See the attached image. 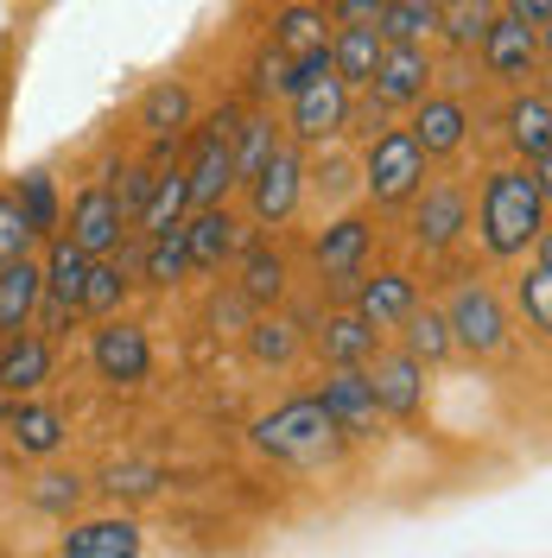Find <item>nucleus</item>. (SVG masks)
Returning a JSON list of instances; mask_svg holds the SVG:
<instances>
[{"label": "nucleus", "instance_id": "f8f14e48", "mask_svg": "<svg viewBox=\"0 0 552 558\" xmlns=\"http://www.w3.org/2000/svg\"><path fill=\"white\" fill-rule=\"evenodd\" d=\"M38 286H45V317L64 324V317L83 312V286H89V254L64 235H51V260L38 267Z\"/></svg>", "mask_w": 552, "mask_h": 558}, {"label": "nucleus", "instance_id": "9d476101", "mask_svg": "<svg viewBox=\"0 0 552 558\" xmlns=\"http://www.w3.org/2000/svg\"><path fill=\"white\" fill-rule=\"evenodd\" d=\"M349 96L337 76H317L305 83L299 96H292V140H305V146H324V140H337L349 128Z\"/></svg>", "mask_w": 552, "mask_h": 558}, {"label": "nucleus", "instance_id": "473e14b6", "mask_svg": "<svg viewBox=\"0 0 552 558\" xmlns=\"http://www.w3.org/2000/svg\"><path fill=\"white\" fill-rule=\"evenodd\" d=\"M489 20H495V0H439V33L451 38V45H483Z\"/></svg>", "mask_w": 552, "mask_h": 558}, {"label": "nucleus", "instance_id": "a211bd4d", "mask_svg": "<svg viewBox=\"0 0 552 558\" xmlns=\"http://www.w3.org/2000/svg\"><path fill=\"white\" fill-rule=\"evenodd\" d=\"M184 247H191V267L216 274V267L242 247V222H236L223 204H209V209H197V216L184 222Z\"/></svg>", "mask_w": 552, "mask_h": 558}, {"label": "nucleus", "instance_id": "c03bdc74", "mask_svg": "<svg viewBox=\"0 0 552 558\" xmlns=\"http://www.w3.org/2000/svg\"><path fill=\"white\" fill-rule=\"evenodd\" d=\"M381 7L387 0H331V13H337V26H375Z\"/></svg>", "mask_w": 552, "mask_h": 558}, {"label": "nucleus", "instance_id": "a878e982", "mask_svg": "<svg viewBox=\"0 0 552 558\" xmlns=\"http://www.w3.org/2000/svg\"><path fill=\"white\" fill-rule=\"evenodd\" d=\"M375 64H381V33L375 26H344V33L331 38V76H337L344 89H369Z\"/></svg>", "mask_w": 552, "mask_h": 558}, {"label": "nucleus", "instance_id": "a19ab883", "mask_svg": "<svg viewBox=\"0 0 552 558\" xmlns=\"http://www.w3.org/2000/svg\"><path fill=\"white\" fill-rule=\"evenodd\" d=\"M153 178H159V166H128V172L108 184V197L121 204V216H140V209H146V197H153Z\"/></svg>", "mask_w": 552, "mask_h": 558}, {"label": "nucleus", "instance_id": "5701e85b", "mask_svg": "<svg viewBox=\"0 0 552 558\" xmlns=\"http://www.w3.org/2000/svg\"><path fill=\"white\" fill-rule=\"evenodd\" d=\"M191 114H197V102H191V83H178V76L153 83V89L140 96V128H146L153 140H184Z\"/></svg>", "mask_w": 552, "mask_h": 558}, {"label": "nucleus", "instance_id": "7c9ffc66", "mask_svg": "<svg viewBox=\"0 0 552 558\" xmlns=\"http://www.w3.org/2000/svg\"><path fill=\"white\" fill-rule=\"evenodd\" d=\"M520 312H527L533 337L552 330V247L547 242H533V267L520 274Z\"/></svg>", "mask_w": 552, "mask_h": 558}, {"label": "nucleus", "instance_id": "f03ea898", "mask_svg": "<svg viewBox=\"0 0 552 558\" xmlns=\"http://www.w3.org/2000/svg\"><path fill=\"white\" fill-rule=\"evenodd\" d=\"M254 445L267 457H286V463H317L337 445V425H331V413L317 400H286L279 413L254 418Z\"/></svg>", "mask_w": 552, "mask_h": 558}, {"label": "nucleus", "instance_id": "4c0bfd02", "mask_svg": "<svg viewBox=\"0 0 552 558\" xmlns=\"http://www.w3.org/2000/svg\"><path fill=\"white\" fill-rule=\"evenodd\" d=\"M242 292L254 299V305H274L279 292H286V260H279L274 247H254L242 267Z\"/></svg>", "mask_w": 552, "mask_h": 558}, {"label": "nucleus", "instance_id": "bb28decb", "mask_svg": "<svg viewBox=\"0 0 552 558\" xmlns=\"http://www.w3.org/2000/svg\"><path fill=\"white\" fill-rule=\"evenodd\" d=\"M375 324L362 312H337L324 317V330H317V349H324V362H337V368H362L369 355H375Z\"/></svg>", "mask_w": 552, "mask_h": 558}, {"label": "nucleus", "instance_id": "6ab92c4d", "mask_svg": "<svg viewBox=\"0 0 552 558\" xmlns=\"http://www.w3.org/2000/svg\"><path fill=\"white\" fill-rule=\"evenodd\" d=\"M45 375H51V343L33 337V330H13V337L0 343V393L20 400V393L45 387Z\"/></svg>", "mask_w": 552, "mask_h": 558}, {"label": "nucleus", "instance_id": "423d86ee", "mask_svg": "<svg viewBox=\"0 0 552 558\" xmlns=\"http://www.w3.org/2000/svg\"><path fill=\"white\" fill-rule=\"evenodd\" d=\"M299 197H305V153L286 140L274 159L248 178V204H254V222H261V229H279V222L299 209Z\"/></svg>", "mask_w": 552, "mask_h": 558}, {"label": "nucleus", "instance_id": "c85d7f7f", "mask_svg": "<svg viewBox=\"0 0 552 558\" xmlns=\"http://www.w3.org/2000/svg\"><path fill=\"white\" fill-rule=\"evenodd\" d=\"M375 33H381V45H425L439 33V0H387Z\"/></svg>", "mask_w": 552, "mask_h": 558}, {"label": "nucleus", "instance_id": "e433bc0d", "mask_svg": "<svg viewBox=\"0 0 552 558\" xmlns=\"http://www.w3.org/2000/svg\"><path fill=\"white\" fill-rule=\"evenodd\" d=\"M451 324H445V312H413L407 317V355L413 362H445L451 355Z\"/></svg>", "mask_w": 552, "mask_h": 558}, {"label": "nucleus", "instance_id": "79ce46f5", "mask_svg": "<svg viewBox=\"0 0 552 558\" xmlns=\"http://www.w3.org/2000/svg\"><path fill=\"white\" fill-rule=\"evenodd\" d=\"M76 495H83V483H76V476H64V470H45V476H38V488H33V501L45 508V514H70V508H76Z\"/></svg>", "mask_w": 552, "mask_h": 558}, {"label": "nucleus", "instance_id": "2f4dec72", "mask_svg": "<svg viewBox=\"0 0 552 558\" xmlns=\"http://www.w3.org/2000/svg\"><path fill=\"white\" fill-rule=\"evenodd\" d=\"M184 209H191V184H184V172H159L153 178V197H146V209H140V229H146V235H166V229L184 222Z\"/></svg>", "mask_w": 552, "mask_h": 558}, {"label": "nucleus", "instance_id": "ea45409f", "mask_svg": "<svg viewBox=\"0 0 552 558\" xmlns=\"http://www.w3.org/2000/svg\"><path fill=\"white\" fill-rule=\"evenodd\" d=\"M248 349H254L261 362H292V349H299V330H292L286 317H261V324L248 330Z\"/></svg>", "mask_w": 552, "mask_h": 558}, {"label": "nucleus", "instance_id": "2eb2a0df", "mask_svg": "<svg viewBox=\"0 0 552 558\" xmlns=\"http://www.w3.org/2000/svg\"><path fill=\"white\" fill-rule=\"evenodd\" d=\"M317 407L331 413L337 438H375V425H381V407H375V393H369L362 368H337V381H324Z\"/></svg>", "mask_w": 552, "mask_h": 558}, {"label": "nucleus", "instance_id": "39448f33", "mask_svg": "<svg viewBox=\"0 0 552 558\" xmlns=\"http://www.w3.org/2000/svg\"><path fill=\"white\" fill-rule=\"evenodd\" d=\"M451 343L457 349H477V355H495V349L508 343V312H502V299L489 292L483 279H470V286H457L451 292Z\"/></svg>", "mask_w": 552, "mask_h": 558}, {"label": "nucleus", "instance_id": "f3484780", "mask_svg": "<svg viewBox=\"0 0 552 558\" xmlns=\"http://www.w3.org/2000/svg\"><path fill=\"white\" fill-rule=\"evenodd\" d=\"M58 558H140V526L128 514H108V521H76L58 539Z\"/></svg>", "mask_w": 552, "mask_h": 558}, {"label": "nucleus", "instance_id": "c756f323", "mask_svg": "<svg viewBox=\"0 0 552 558\" xmlns=\"http://www.w3.org/2000/svg\"><path fill=\"white\" fill-rule=\"evenodd\" d=\"M279 146H286V140H279L274 114H248V121H236V184H248V178L261 172Z\"/></svg>", "mask_w": 552, "mask_h": 558}, {"label": "nucleus", "instance_id": "ddd939ff", "mask_svg": "<svg viewBox=\"0 0 552 558\" xmlns=\"http://www.w3.org/2000/svg\"><path fill=\"white\" fill-rule=\"evenodd\" d=\"M540 38H547V33H527L520 20H508V13H495L477 51H483L489 76H502V83H527V76L540 70Z\"/></svg>", "mask_w": 552, "mask_h": 558}, {"label": "nucleus", "instance_id": "393cba45", "mask_svg": "<svg viewBox=\"0 0 552 558\" xmlns=\"http://www.w3.org/2000/svg\"><path fill=\"white\" fill-rule=\"evenodd\" d=\"M38 299H45V286H38V260H7L0 267V337H13V330H26L38 312Z\"/></svg>", "mask_w": 552, "mask_h": 558}, {"label": "nucleus", "instance_id": "dca6fc26", "mask_svg": "<svg viewBox=\"0 0 552 558\" xmlns=\"http://www.w3.org/2000/svg\"><path fill=\"white\" fill-rule=\"evenodd\" d=\"M407 134H413V146L425 159H445V153H457L470 140V108L457 102V96H419Z\"/></svg>", "mask_w": 552, "mask_h": 558}, {"label": "nucleus", "instance_id": "4468645a", "mask_svg": "<svg viewBox=\"0 0 552 558\" xmlns=\"http://www.w3.org/2000/svg\"><path fill=\"white\" fill-rule=\"evenodd\" d=\"M369 393H375V407L381 413H419V400H425V362H413L407 349H394V355H369Z\"/></svg>", "mask_w": 552, "mask_h": 558}, {"label": "nucleus", "instance_id": "cd10ccee", "mask_svg": "<svg viewBox=\"0 0 552 558\" xmlns=\"http://www.w3.org/2000/svg\"><path fill=\"white\" fill-rule=\"evenodd\" d=\"M7 432H13V445L26 457H51L64 445V413H51V407H38V400H20V407L7 413Z\"/></svg>", "mask_w": 552, "mask_h": 558}, {"label": "nucleus", "instance_id": "f257e3e1", "mask_svg": "<svg viewBox=\"0 0 552 558\" xmlns=\"http://www.w3.org/2000/svg\"><path fill=\"white\" fill-rule=\"evenodd\" d=\"M547 191L552 166H502L483 178V204H477V229L495 260H515L533 242H547Z\"/></svg>", "mask_w": 552, "mask_h": 558}, {"label": "nucleus", "instance_id": "b1692460", "mask_svg": "<svg viewBox=\"0 0 552 558\" xmlns=\"http://www.w3.org/2000/svg\"><path fill=\"white\" fill-rule=\"evenodd\" d=\"M356 312L369 317L375 330H387V324H407V317L419 312V292L407 274H375L362 279V292H356Z\"/></svg>", "mask_w": 552, "mask_h": 558}, {"label": "nucleus", "instance_id": "aec40b11", "mask_svg": "<svg viewBox=\"0 0 552 558\" xmlns=\"http://www.w3.org/2000/svg\"><path fill=\"white\" fill-rule=\"evenodd\" d=\"M324 45H331V33H324V7L317 0H292V7L274 13V58L299 64L311 51H324Z\"/></svg>", "mask_w": 552, "mask_h": 558}, {"label": "nucleus", "instance_id": "f704fd0d", "mask_svg": "<svg viewBox=\"0 0 552 558\" xmlns=\"http://www.w3.org/2000/svg\"><path fill=\"white\" fill-rule=\"evenodd\" d=\"M128 299V274H121V260L103 254V260H89V286H83V312L96 317H115V305Z\"/></svg>", "mask_w": 552, "mask_h": 558}, {"label": "nucleus", "instance_id": "20e7f679", "mask_svg": "<svg viewBox=\"0 0 552 558\" xmlns=\"http://www.w3.org/2000/svg\"><path fill=\"white\" fill-rule=\"evenodd\" d=\"M236 108H223V114H209L197 140H191V166H184V184H191V204L209 209L229 197V184H236Z\"/></svg>", "mask_w": 552, "mask_h": 558}, {"label": "nucleus", "instance_id": "37998d69", "mask_svg": "<svg viewBox=\"0 0 552 558\" xmlns=\"http://www.w3.org/2000/svg\"><path fill=\"white\" fill-rule=\"evenodd\" d=\"M108 488H115V495H153V488H159V470H153V463L115 470V476H108Z\"/></svg>", "mask_w": 552, "mask_h": 558}, {"label": "nucleus", "instance_id": "6e6552de", "mask_svg": "<svg viewBox=\"0 0 552 558\" xmlns=\"http://www.w3.org/2000/svg\"><path fill=\"white\" fill-rule=\"evenodd\" d=\"M470 229V197L457 184H419L413 197V242L425 254H445L457 235Z\"/></svg>", "mask_w": 552, "mask_h": 558}, {"label": "nucleus", "instance_id": "a18cd8bd", "mask_svg": "<svg viewBox=\"0 0 552 558\" xmlns=\"http://www.w3.org/2000/svg\"><path fill=\"white\" fill-rule=\"evenodd\" d=\"M508 20H520L527 33H547L552 26V0H508Z\"/></svg>", "mask_w": 552, "mask_h": 558}, {"label": "nucleus", "instance_id": "7ed1b4c3", "mask_svg": "<svg viewBox=\"0 0 552 558\" xmlns=\"http://www.w3.org/2000/svg\"><path fill=\"white\" fill-rule=\"evenodd\" d=\"M419 184H425V153L413 146V134L407 128L375 134V146L362 153V191L375 204H413Z\"/></svg>", "mask_w": 552, "mask_h": 558}, {"label": "nucleus", "instance_id": "58836bf2", "mask_svg": "<svg viewBox=\"0 0 552 558\" xmlns=\"http://www.w3.org/2000/svg\"><path fill=\"white\" fill-rule=\"evenodd\" d=\"M33 222H26V209H20V197L13 191H0V267L7 260H26L33 254Z\"/></svg>", "mask_w": 552, "mask_h": 558}, {"label": "nucleus", "instance_id": "9b49d317", "mask_svg": "<svg viewBox=\"0 0 552 558\" xmlns=\"http://www.w3.org/2000/svg\"><path fill=\"white\" fill-rule=\"evenodd\" d=\"M121 235H128V216H121V204L108 197V184H89V191L70 204L64 242H76L89 260H103V254H115V247H121Z\"/></svg>", "mask_w": 552, "mask_h": 558}, {"label": "nucleus", "instance_id": "4be33fe9", "mask_svg": "<svg viewBox=\"0 0 552 558\" xmlns=\"http://www.w3.org/2000/svg\"><path fill=\"white\" fill-rule=\"evenodd\" d=\"M508 140L527 166H547V146H552V102L547 89H520L508 102Z\"/></svg>", "mask_w": 552, "mask_h": 558}, {"label": "nucleus", "instance_id": "1a4fd4ad", "mask_svg": "<svg viewBox=\"0 0 552 558\" xmlns=\"http://www.w3.org/2000/svg\"><path fill=\"white\" fill-rule=\"evenodd\" d=\"M89 355H96V375L115 387L146 381V368H153V343H146V330L128 324V317H108L103 330H96V343H89Z\"/></svg>", "mask_w": 552, "mask_h": 558}, {"label": "nucleus", "instance_id": "412c9836", "mask_svg": "<svg viewBox=\"0 0 552 558\" xmlns=\"http://www.w3.org/2000/svg\"><path fill=\"white\" fill-rule=\"evenodd\" d=\"M369 242H375V229L362 222V216H344V222H331L324 235H317V267L331 279H362V254H369Z\"/></svg>", "mask_w": 552, "mask_h": 558}, {"label": "nucleus", "instance_id": "0eeeda50", "mask_svg": "<svg viewBox=\"0 0 552 558\" xmlns=\"http://www.w3.org/2000/svg\"><path fill=\"white\" fill-rule=\"evenodd\" d=\"M432 83V58L425 45H381V64L369 76V102L375 108H413Z\"/></svg>", "mask_w": 552, "mask_h": 558}, {"label": "nucleus", "instance_id": "72a5a7b5", "mask_svg": "<svg viewBox=\"0 0 552 558\" xmlns=\"http://www.w3.org/2000/svg\"><path fill=\"white\" fill-rule=\"evenodd\" d=\"M191 274V247H184V222L166 229V235H146V279L153 286H178Z\"/></svg>", "mask_w": 552, "mask_h": 558}, {"label": "nucleus", "instance_id": "c9c22d12", "mask_svg": "<svg viewBox=\"0 0 552 558\" xmlns=\"http://www.w3.org/2000/svg\"><path fill=\"white\" fill-rule=\"evenodd\" d=\"M13 197H20V209H26L33 235H58V184H51V172H26Z\"/></svg>", "mask_w": 552, "mask_h": 558}]
</instances>
